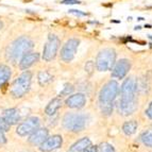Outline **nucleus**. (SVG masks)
Returning a JSON list of instances; mask_svg holds the SVG:
<instances>
[{"label":"nucleus","mask_w":152,"mask_h":152,"mask_svg":"<svg viewBox=\"0 0 152 152\" xmlns=\"http://www.w3.org/2000/svg\"><path fill=\"white\" fill-rule=\"evenodd\" d=\"M33 48H34V42L30 36H20L9 45L5 56L9 61L16 63L20 60L23 54H26L29 51H32Z\"/></svg>","instance_id":"obj_1"},{"label":"nucleus","mask_w":152,"mask_h":152,"mask_svg":"<svg viewBox=\"0 0 152 152\" xmlns=\"http://www.w3.org/2000/svg\"><path fill=\"white\" fill-rule=\"evenodd\" d=\"M32 82V72L28 69L13 81L11 85V95L13 98H21L29 91Z\"/></svg>","instance_id":"obj_2"},{"label":"nucleus","mask_w":152,"mask_h":152,"mask_svg":"<svg viewBox=\"0 0 152 152\" xmlns=\"http://www.w3.org/2000/svg\"><path fill=\"white\" fill-rule=\"evenodd\" d=\"M116 62V51L112 48H104L96 56L95 66L98 71L111 70Z\"/></svg>","instance_id":"obj_3"},{"label":"nucleus","mask_w":152,"mask_h":152,"mask_svg":"<svg viewBox=\"0 0 152 152\" xmlns=\"http://www.w3.org/2000/svg\"><path fill=\"white\" fill-rule=\"evenodd\" d=\"M86 124V117L82 114L67 113L63 118V127L70 132H81Z\"/></svg>","instance_id":"obj_4"},{"label":"nucleus","mask_w":152,"mask_h":152,"mask_svg":"<svg viewBox=\"0 0 152 152\" xmlns=\"http://www.w3.org/2000/svg\"><path fill=\"white\" fill-rule=\"evenodd\" d=\"M119 84L115 80H111L107 82L99 94V101L101 105L104 104H113V101L119 94Z\"/></svg>","instance_id":"obj_5"},{"label":"nucleus","mask_w":152,"mask_h":152,"mask_svg":"<svg viewBox=\"0 0 152 152\" xmlns=\"http://www.w3.org/2000/svg\"><path fill=\"white\" fill-rule=\"evenodd\" d=\"M61 47V39L58 36H56V34H49L47 42L44 45L43 49V60L45 62H51L52 60H54L58 54V51Z\"/></svg>","instance_id":"obj_6"},{"label":"nucleus","mask_w":152,"mask_h":152,"mask_svg":"<svg viewBox=\"0 0 152 152\" xmlns=\"http://www.w3.org/2000/svg\"><path fill=\"white\" fill-rule=\"evenodd\" d=\"M80 45V39L77 37H71L63 45L60 52V58L65 63H69L75 58L78 50V47Z\"/></svg>","instance_id":"obj_7"},{"label":"nucleus","mask_w":152,"mask_h":152,"mask_svg":"<svg viewBox=\"0 0 152 152\" xmlns=\"http://www.w3.org/2000/svg\"><path fill=\"white\" fill-rule=\"evenodd\" d=\"M38 127H39V119L37 117H30L18 124L16 133L19 136H27V135L32 134L36 129H38Z\"/></svg>","instance_id":"obj_8"},{"label":"nucleus","mask_w":152,"mask_h":152,"mask_svg":"<svg viewBox=\"0 0 152 152\" xmlns=\"http://www.w3.org/2000/svg\"><path fill=\"white\" fill-rule=\"evenodd\" d=\"M137 91V82L134 78H127L122 83L121 87L119 89V93L121 94L120 99H134L136 98Z\"/></svg>","instance_id":"obj_9"},{"label":"nucleus","mask_w":152,"mask_h":152,"mask_svg":"<svg viewBox=\"0 0 152 152\" xmlns=\"http://www.w3.org/2000/svg\"><path fill=\"white\" fill-rule=\"evenodd\" d=\"M131 69V62L127 58H121L118 62H115L112 68V78L124 79Z\"/></svg>","instance_id":"obj_10"},{"label":"nucleus","mask_w":152,"mask_h":152,"mask_svg":"<svg viewBox=\"0 0 152 152\" xmlns=\"http://www.w3.org/2000/svg\"><path fill=\"white\" fill-rule=\"evenodd\" d=\"M63 144V138L61 135H53L51 137H47L45 140L41 144L39 150L42 152H51L61 148Z\"/></svg>","instance_id":"obj_11"},{"label":"nucleus","mask_w":152,"mask_h":152,"mask_svg":"<svg viewBox=\"0 0 152 152\" xmlns=\"http://www.w3.org/2000/svg\"><path fill=\"white\" fill-rule=\"evenodd\" d=\"M137 105H138V101L137 98L134 99H120L119 101V112L124 116H129V115L133 114L137 110Z\"/></svg>","instance_id":"obj_12"},{"label":"nucleus","mask_w":152,"mask_h":152,"mask_svg":"<svg viewBox=\"0 0 152 152\" xmlns=\"http://www.w3.org/2000/svg\"><path fill=\"white\" fill-rule=\"evenodd\" d=\"M39 58H41V56L38 52L29 51L26 54H23L19 60V68L21 70H27L28 68H30L31 66L37 63L39 61Z\"/></svg>","instance_id":"obj_13"},{"label":"nucleus","mask_w":152,"mask_h":152,"mask_svg":"<svg viewBox=\"0 0 152 152\" xmlns=\"http://www.w3.org/2000/svg\"><path fill=\"white\" fill-rule=\"evenodd\" d=\"M85 103H86V97L81 93L71 95L66 100V105L71 109H82L85 105Z\"/></svg>","instance_id":"obj_14"},{"label":"nucleus","mask_w":152,"mask_h":152,"mask_svg":"<svg viewBox=\"0 0 152 152\" xmlns=\"http://www.w3.org/2000/svg\"><path fill=\"white\" fill-rule=\"evenodd\" d=\"M49 134V131L48 129H46V128H43V129H36L35 131L33 132L31 136L29 137V142L31 145H41L44 140L48 137Z\"/></svg>","instance_id":"obj_15"},{"label":"nucleus","mask_w":152,"mask_h":152,"mask_svg":"<svg viewBox=\"0 0 152 152\" xmlns=\"http://www.w3.org/2000/svg\"><path fill=\"white\" fill-rule=\"evenodd\" d=\"M2 118L4 119V121L7 124H9L10 126L18 124V121L20 120V115L17 109H7L3 111Z\"/></svg>","instance_id":"obj_16"},{"label":"nucleus","mask_w":152,"mask_h":152,"mask_svg":"<svg viewBox=\"0 0 152 152\" xmlns=\"http://www.w3.org/2000/svg\"><path fill=\"white\" fill-rule=\"evenodd\" d=\"M91 145V142L89 138L87 137H84V138H81L80 140L74 144L69 148L68 152H83L84 150L86 149L87 147H89Z\"/></svg>","instance_id":"obj_17"},{"label":"nucleus","mask_w":152,"mask_h":152,"mask_svg":"<svg viewBox=\"0 0 152 152\" xmlns=\"http://www.w3.org/2000/svg\"><path fill=\"white\" fill-rule=\"evenodd\" d=\"M62 105V100L61 98H54L52 99L48 104H47V107L45 109V113L48 116H52L54 115L58 112V110L61 107Z\"/></svg>","instance_id":"obj_18"},{"label":"nucleus","mask_w":152,"mask_h":152,"mask_svg":"<svg viewBox=\"0 0 152 152\" xmlns=\"http://www.w3.org/2000/svg\"><path fill=\"white\" fill-rule=\"evenodd\" d=\"M12 76V70L10 66L8 65H0V88L9 82Z\"/></svg>","instance_id":"obj_19"},{"label":"nucleus","mask_w":152,"mask_h":152,"mask_svg":"<svg viewBox=\"0 0 152 152\" xmlns=\"http://www.w3.org/2000/svg\"><path fill=\"white\" fill-rule=\"evenodd\" d=\"M37 81L41 86H46L53 81V76L47 70H41L37 74Z\"/></svg>","instance_id":"obj_20"},{"label":"nucleus","mask_w":152,"mask_h":152,"mask_svg":"<svg viewBox=\"0 0 152 152\" xmlns=\"http://www.w3.org/2000/svg\"><path fill=\"white\" fill-rule=\"evenodd\" d=\"M137 121L135 120H130V121L124 122V126H122V131L126 135H132L134 134L137 130Z\"/></svg>","instance_id":"obj_21"},{"label":"nucleus","mask_w":152,"mask_h":152,"mask_svg":"<svg viewBox=\"0 0 152 152\" xmlns=\"http://www.w3.org/2000/svg\"><path fill=\"white\" fill-rule=\"evenodd\" d=\"M140 140H142L144 145L152 148V129L145 131L142 134V136H140Z\"/></svg>","instance_id":"obj_22"},{"label":"nucleus","mask_w":152,"mask_h":152,"mask_svg":"<svg viewBox=\"0 0 152 152\" xmlns=\"http://www.w3.org/2000/svg\"><path fill=\"white\" fill-rule=\"evenodd\" d=\"M97 152H115L114 147L107 142H102L97 148Z\"/></svg>","instance_id":"obj_23"},{"label":"nucleus","mask_w":152,"mask_h":152,"mask_svg":"<svg viewBox=\"0 0 152 152\" xmlns=\"http://www.w3.org/2000/svg\"><path fill=\"white\" fill-rule=\"evenodd\" d=\"M74 89H75V87H74L72 84H70V83L65 84V85H64L63 91L60 93V96H69V95L74 91Z\"/></svg>","instance_id":"obj_24"},{"label":"nucleus","mask_w":152,"mask_h":152,"mask_svg":"<svg viewBox=\"0 0 152 152\" xmlns=\"http://www.w3.org/2000/svg\"><path fill=\"white\" fill-rule=\"evenodd\" d=\"M84 69H85V71H86V74H88L89 76L93 75V72H94V70H95V63L93 61L86 62Z\"/></svg>","instance_id":"obj_25"},{"label":"nucleus","mask_w":152,"mask_h":152,"mask_svg":"<svg viewBox=\"0 0 152 152\" xmlns=\"http://www.w3.org/2000/svg\"><path fill=\"white\" fill-rule=\"evenodd\" d=\"M69 14H72V15H76L78 16V17H86L88 14L85 12H83V11L81 10H75V9H70V10L68 11Z\"/></svg>","instance_id":"obj_26"},{"label":"nucleus","mask_w":152,"mask_h":152,"mask_svg":"<svg viewBox=\"0 0 152 152\" xmlns=\"http://www.w3.org/2000/svg\"><path fill=\"white\" fill-rule=\"evenodd\" d=\"M10 124L4 121L2 117H0V132H7L10 130Z\"/></svg>","instance_id":"obj_27"},{"label":"nucleus","mask_w":152,"mask_h":152,"mask_svg":"<svg viewBox=\"0 0 152 152\" xmlns=\"http://www.w3.org/2000/svg\"><path fill=\"white\" fill-rule=\"evenodd\" d=\"M61 3H62V4L72 5V4H80V3H81V1H80V0H62Z\"/></svg>","instance_id":"obj_28"},{"label":"nucleus","mask_w":152,"mask_h":152,"mask_svg":"<svg viewBox=\"0 0 152 152\" xmlns=\"http://www.w3.org/2000/svg\"><path fill=\"white\" fill-rule=\"evenodd\" d=\"M146 115L149 117L150 119H152V102H150L149 107H148V109L146 110Z\"/></svg>","instance_id":"obj_29"},{"label":"nucleus","mask_w":152,"mask_h":152,"mask_svg":"<svg viewBox=\"0 0 152 152\" xmlns=\"http://www.w3.org/2000/svg\"><path fill=\"white\" fill-rule=\"evenodd\" d=\"M5 142H7V138L4 136V132H0V145Z\"/></svg>","instance_id":"obj_30"},{"label":"nucleus","mask_w":152,"mask_h":152,"mask_svg":"<svg viewBox=\"0 0 152 152\" xmlns=\"http://www.w3.org/2000/svg\"><path fill=\"white\" fill-rule=\"evenodd\" d=\"M83 152H97V147H94V146H91H91L87 147Z\"/></svg>","instance_id":"obj_31"},{"label":"nucleus","mask_w":152,"mask_h":152,"mask_svg":"<svg viewBox=\"0 0 152 152\" xmlns=\"http://www.w3.org/2000/svg\"><path fill=\"white\" fill-rule=\"evenodd\" d=\"M88 23H91V25H99V21L98 20H89L87 21Z\"/></svg>","instance_id":"obj_32"},{"label":"nucleus","mask_w":152,"mask_h":152,"mask_svg":"<svg viewBox=\"0 0 152 152\" xmlns=\"http://www.w3.org/2000/svg\"><path fill=\"white\" fill-rule=\"evenodd\" d=\"M145 28H146V29H151L152 26L151 25H148V23H146V25H145Z\"/></svg>","instance_id":"obj_33"},{"label":"nucleus","mask_w":152,"mask_h":152,"mask_svg":"<svg viewBox=\"0 0 152 152\" xmlns=\"http://www.w3.org/2000/svg\"><path fill=\"white\" fill-rule=\"evenodd\" d=\"M140 29H142V27H140V26H135L134 27V30H140Z\"/></svg>","instance_id":"obj_34"},{"label":"nucleus","mask_w":152,"mask_h":152,"mask_svg":"<svg viewBox=\"0 0 152 152\" xmlns=\"http://www.w3.org/2000/svg\"><path fill=\"white\" fill-rule=\"evenodd\" d=\"M111 23H120V20H115V19H112Z\"/></svg>","instance_id":"obj_35"},{"label":"nucleus","mask_w":152,"mask_h":152,"mask_svg":"<svg viewBox=\"0 0 152 152\" xmlns=\"http://www.w3.org/2000/svg\"><path fill=\"white\" fill-rule=\"evenodd\" d=\"M144 19H145L144 17H137V20H138V21H142Z\"/></svg>","instance_id":"obj_36"},{"label":"nucleus","mask_w":152,"mask_h":152,"mask_svg":"<svg viewBox=\"0 0 152 152\" xmlns=\"http://www.w3.org/2000/svg\"><path fill=\"white\" fill-rule=\"evenodd\" d=\"M2 27H3V23H2V21L0 20V30H1V29H2Z\"/></svg>","instance_id":"obj_37"},{"label":"nucleus","mask_w":152,"mask_h":152,"mask_svg":"<svg viewBox=\"0 0 152 152\" xmlns=\"http://www.w3.org/2000/svg\"><path fill=\"white\" fill-rule=\"evenodd\" d=\"M148 38H149V39H151V41H152V35H148Z\"/></svg>","instance_id":"obj_38"},{"label":"nucleus","mask_w":152,"mask_h":152,"mask_svg":"<svg viewBox=\"0 0 152 152\" xmlns=\"http://www.w3.org/2000/svg\"><path fill=\"white\" fill-rule=\"evenodd\" d=\"M23 152H31V151H23Z\"/></svg>","instance_id":"obj_39"}]
</instances>
